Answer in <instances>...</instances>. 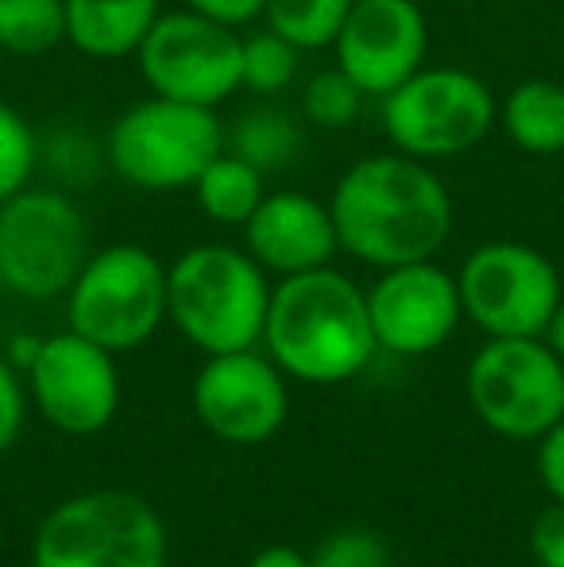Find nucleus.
Here are the masks:
<instances>
[{"instance_id": "nucleus-1", "label": "nucleus", "mask_w": 564, "mask_h": 567, "mask_svg": "<svg viewBox=\"0 0 564 567\" xmlns=\"http://www.w3.org/2000/svg\"><path fill=\"white\" fill-rule=\"evenodd\" d=\"M340 251L368 267L433 259L452 231V197L433 163L402 151L356 158L329 197Z\"/></svg>"}, {"instance_id": "nucleus-2", "label": "nucleus", "mask_w": 564, "mask_h": 567, "mask_svg": "<svg viewBox=\"0 0 564 567\" xmlns=\"http://www.w3.org/2000/svg\"><path fill=\"white\" fill-rule=\"evenodd\" d=\"M259 343L279 371L298 382L332 386L356 379L379 351L368 290L332 267L279 278Z\"/></svg>"}, {"instance_id": "nucleus-3", "label": "nucleus", "mask_w": 564, "mask_h": 567, "mask_svg": "<svg viewBox=\"0 0 564 567\" xmlns=\"http://www.w3.org/2000/svg\"><path fill=\"white\" fill-rule=\"evenodd\" d=\"M267 306V270L244 247L197 244L166 267V321L205 355L256 348Z\"/></svg>"}, {"instance_id": "nucleus-4", "label": "nucleus", "mask_w": 564, "mask_h": 567, "mask_svg": "<svg viewBox=\"0 0 564 567\" xmlns=\"http://www.w3.org/2000/svg\"><path fill=\"white\" fill-rule=\"evenodd\" d=\"M225 151L217 109L155 97L132 105L105 135V163L116 178L147 194L194 189L197 174Z\"/></svg>"}, {"instance_id": "nucleus-5", "label": "nucleus", "mask_w": 564, "mask_h": 567, "mask_svg": "<svg viewBox=\"0 0 564 567\" xmlns=\"http://www.w3.org/2000/svg\"><path fill=\"white\" fill-rule=\"evenodd\" d=\"M31 567H166V525L140 494H74L39 522Z\"/></svg>"}, {"instance_id": "nucleus-6", "label": "nucleus", "mask_w": 564, "mask_h": 567, "mask_svg": "<svg viewBox=\"0 0 564 567\" xmlns=\"http://www.w3.org/2000/svg\"><path fill=\"white\" fill-rule=\"evenodd\" d=\"M499 124V101L483 78L460 66H422L383 97L394 151L422 163L468 155Z\"/></svg>"}, {"instance_id": "nucleus-7", "label": "nucleus", "mask_w": 564, "mask_h": 567, "mask_svg": "<svg viewBox=\"0 0 564 567\" xmlns=\"http://www.w3.org/2000/svg\"><path fill=\"white\" fill-rule=\"evenodd\" d=\"M66 317L113 355L136 351L166 321V267L140 244L101 247L66 290Z\"/></svg>"}, {"instance_id": "nucleus-8", "label": "nucleus", "mask_w": 564, "mask_h": 567, "mask_svg": "<svg viewBox=\"0 0 564 567\" xmlns=\"http://www.w3.org/2000/svg\"><path fill=\"white\" fill-rule=\"evenodd\" d=\"M464 382L475 417L506 441H542L564 417V359L542 337H488Z\"/></svg>"}, {"instance_id": "nucleus-9", "label": "nucleus", "mask_w": 564, "mask_h": 567, "mask_svg": "<svg viewBox=\"0 0 564 567\" xmlns=\"http://www.w3.org/2000/svg\"><path fill=\"white\" fill-rule=\"evenodd\" d=\"M90 255L85 217L62 189L28 186L0 205V267L20 298H66Z\"/></svg>"}, {"instance_id": "nucleus-10", "label": "nucleus", "mask_w": 564, "mask_h": 567, "mask_svg": "<svg viewBox=\"0 0 564 567\" xmlns=\"http://www.w3.org/2000/svg\"><path fill=\"white\" fill-rule=\"evenodd\" d=\"M464 317L483 337H542L561 306V275L530 244H480L457 275Z\"/></svg>"}, {"instance_id": "nucleus-11", "label": "nucleus", "mask_w": 564, "mask_h": 567, "mask_svg": "<svg viewBox=\"0 0 564 567\" xmlns=\"http://www.w3.org/2000/svg\"><path fill=\"white\" fill-rule=\"evenodd\" d=\"M240 47L236 28L209 20L202 12H163L136 51L140 74L155 97L182 105L217 109L240 85Z\"/></svg>"}, {"instance_id": "nucleus-12", "label": "nucleus", "mask_w": 564, "mask_h": 567, "mask_svg": "<svg viewBox=\"0 0 564 567\" xmlns=\"http://www.w3.org/2000/svg\"><path fill=\"white\" fill-rule=\"evenodd\" d=\"M35 410L66 436H93L121 410L116 355L74 329L47 337L28 367Z\"/></svg>"}, {"instance_id": "nucleus-13", "label": "nucleus", "mask_w": 564, "mask_h": 567, "mask_svg": "<svg viewBox=\"0 0 564 567\" xmlns=\"http://www.w3.org/2000/svg\"><path fill=\"white\" fill-rule=\"evenodd\" d=\"M194 413L228 444H264L286 425L290 394L271 355L256 348L209 355L194 379Z\"/></svg>"}, {"instance_id": "nucleus-14", "label": "nucleus", "mask_w": 564, "mask_h": 567, "mask_svg": "<svg viewBox=\"0 0 564 567\" xmlns=\"http://www.w3.org/2000/svg\"><path fill=\"white\" fill-rule=\"evenodd\" d=\"M368 313L383 351L407 359L429 355L449 343L464 317L457 275L441 270L433 259L379 270L376 286L368 290Z\"/></svg>"}, {"instance_id": "nucleus-15", "label": "nucleus", "mask_w": 564, "mask_h": 567, "mask_svg": "<svg viewBox=\"0 0 564 567\" xmlns=\"http://www.w3.org/2000/svg\"><path fill=\"white\" fill-rule=\"evenodd\" d=\"M332 51H337V66L368 97L383 101L425 66V12L418 8V0H352Z\"/></svg>"}, {"instance_id": "nucleus-16", "label": "nucleus", "mask_w": 564, "mask_h": 567, "mask_svg": "<svg viewBox=\"0 0 564 567\" xmlns=\"http://www.w3.org/2000/svg\"><path fill=\"white\" fill-rule=\"evenodd\" d=\"M244 251L267 275L279 278L329 267L332 255L340 251L329 202H317L298 189L267 194L259 209L244 220Z\"/></svg>"}, {"instance_id": "nucleus-17", "label": "nucleus", "mask_w": 564, "mask_h": 567, "mask_svg": "<svg viewBox=\"0 0 564 567\" xmlns=\"http://www.w3.org/2000/svg\"><path fill=\"white\" fill-rule=\"evenodd\" d=\"M158 16V0H66V43L98 62L129 59Z\"/></svg>"}, {"instance_id": "nucleus-18", "label": "nucleus", "mask_w": 564, "mask_h": 567, "mask_svg": "<svg viewBox=\"0 0 564 567\" xmlns=\"http://www.w3.org/2000/svg\"><path fill=\"white\" fill-rule=\"evenodd\" d=\"M506 140L526 155H564V85L526 78L499 105Z\"/></svg>"}, {"instance_id": "nucleus-19", "label": "nucleus", "mask_w": 564, "mask_h": 567, "mask_svg": "<svg viewBox=\"0 0 564 567\" xmlns=\"http://www.w3.org/2000/svg\"><path fill=\"white\" fill-rule=\"evenodd\" d=\"M225 151L240 155L259 174L286 171V166H294V158L301 151V120L271 105L244 109L225 132Z\"/></svg>"}, {"instance_id": "nucleus-20", "label": "nucleus", "mask_w": 564, "mask_h": 567, "mask_svg": "<svg viewBox=\"0 0 564 567\" xmlns=\"http://www.w3.org/2000/svg\"><path fill=\"white\" fill-rule=\"evenodd\" d=\"M264 178L252 163H244L240 155L233 151H221L194 182V197H197V209L205 213L209 220L217 225H233L244 228V220L259 209V202L267 197Z\"/></svg>"}, {"instance_id": "nucleus-21", "label": "nucleus", "mask_w": 564, "mask_h": 567, "mask_svg": "<svg viewBox=\"0 0 564 567\" xmlns=\"http://www.w3.org/2000/svg\"><path fill=\"white\" fill-rule=\"evenodd\" d=\"M352 0H267L264 28L279 31L298 51H325L337 43Z\"/></svg>"}, {"instance_id": "nucleus-22", "label": "nucleus", "mask_w": 564, "mask_h": 567, "mask_svg": "<svg viewBox=\"0 0 564 567\" xmlns=\"http://www.w3.org/2000/svg\"><path fill=\"white\" fill-rule=\"evenodd\" d=\"M66 43V0H0V47L47 54Z\"/></svg>"}, {"instance_id": "nucleus-23", "label": "nucleus", "mask_w": 564, "mask_h": 567, "mask_svg": "<svg viewBox=\"0 0 564 567\" xmlns=\"http://www.w3.org/2000/svg\"><path fill=\"white\" fill-rule=\"evenodd\" d=\"M301 51L294 43H286L279 31L259 28L252 35H244L240 47V85L259 97H275V93L290 90V82L298 78Z\"/></svg>"}, {"instance_id": "nucleus-24", "label": "nucleus", "mask_w": 564, "mask_h": 567, "mask_svg": "<svg viewBox=\"0 0 564 567\" xmlns=\"http://www.w3.org/2000/svg\"><path fill=\"white\" fill-rule=\"evenodd\" d=\"M363 101H368V93L340 66H329L317 70L301 90V116L321 132H340V127H352L360 120Z\"/></svg>"}, {"instance_id": "nucleus-25", "label": "nucleus", "mask_w": 564, "mask_h": 567, "mask_svg": "<svg viewBox=\"0 0 564 567\" xmlns=\"http://www.w3.org/2000/svg\"><path fill=\"white\" fill-rule=\"evenodd\" d=\"M39 171V135L12 105L0 101V205L31 186Z\"/></svg>"}, {"instance_id": "nucleus-26", "label": "nucleus", "mask_w": 564, "mask_h": 567, "mask_svg": "<svg viewBox=\"0 0 564 567\" xmlns=\"http://www.w3.org/2000/svg\"><path fill=\"white\" fill-rule=\"evenodd\" d=\"M309 567H391V553L371 529H337L317 545Z\"/></svg>"}, {"instance_id": "nucleus-27", "label": "nucleus", "mask_w": 564, "mask_h": 567, "mask_svg": "<svg viewBox=\"0 0 564 567\" xmlns=\"http://www.w3.org/2000/svg\"><path fill=\"white\" fill-rule=\"evenodd\" d=\"M39 166H51L66 182H85L101 166V155L90 147L85 135L66 132V135H54L51 143L39 140Z\"/></svg>"}, {"instance_id": "nucleus-28", "label": "nucleus", "mask_w": 564, "mask_h": 567, "mask_svg": "<svg viewBox=\"0 0 564 567\" xmlns=\"http://www.w3.org/2000/svg\"><path fill=\"white\" fill-rule=\"evenodd\" d=\"M530 548L542 567H564V506L553 502L530 525Z\"/></svg>"}, {"instance_id": "nucleus-29", "label": "nucleus", "mask_w": 564, "mask_h": 567, "mask_svg": "<svg viewBox=\"0 0 564 567\" xmlns=\"http://www.w3.org/2000/svg\"><path fill=\"white\" fill-rule=\"evenodd\" d=\"M23 413H28V398H23V386L16 379V367L0 359V455L16 444L23 429Z\"/></svg>"}, {"instance_id": "nucleus-30", "label": "nucleus", "mask_w": 564, "mask_h": 567, "mask_svg": "<svg viewBox=\"0 0 564 567\" xmlns=\"http://www.w3.org/2000/svg\"><path fill=\"white\" fill-rule=\"evenodd\" d=\"M537 475H542L550 498L564 506V417L537 444Z\"/></svg>"}, {"instance_id": "nucleus-31", "label": "nucleus", "mask_w": 564, "mask_h": 567, "mask_svg": "<svg viewBox=\"0 0 564 567\" xmlns=\"http://www.w3.org/2000/svg\"><path fill=\"white\" fill-rule=\"evenodd\" d=\"M264 4L267 0H186L189 12H202L209 20L225 23V28L240 31L244 23H256L264 20Z\"/></svg>"}, {"instance_id": "nucleus-32", "label": "nucleus", "mask_w": 564, "mask_h": 567, "mask_svg": "<svg viewBox=\"0 0 564 567\" xmlns=\"http://www.w3.org/2000/svg\"><path fill=\"white\" fill-rule=\"evenodd\" d=\"M248 567H309V556L298 553V548H290V545H267L252 556Z\"/></svg>"}, {"instance_id": "nucleus-33", "label": "nucleus", "mask_w": 564, "mask_h": 567, "mask_svg": "<svg viewBox=\"0 0 564 567\" xmlns=\"http://www.w3.org/2000/svg\"><path fill=\"white\" fill-rule=\"evenodd\" d=\"M542 340L550 343V348L564 359V298H561V306L553 309V317H550V324H545Z\"/></svg>"}, {"instance_id": "nucleus-34", "label": "nucleus", "mask_w": 564, "mask_h": 567, "mask_svg": "<svg viewBox=\"0 0 564 567\" xmlns=\"http://www.w3.org/2000/svg\"><path fill=\"white\" fill-rule=\"evenodd\" d=\"M4 290H8V282H4V267H0V298H4Z\"/></svg>"}, {"instance_id": "nucleus-35", "label": "nucleus", "mask_w": 564, "mask_h": 567, "mask_svg": "<svg viewBox=\"0 0 564 567\" xmlns=\"http://www.w3.org/2000/svg\"><path fill=\"white\" fill-rule=\"evenodd\" d=\"M561 158H564V155H561Z\"/></svg>"}]
</instances>
